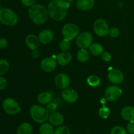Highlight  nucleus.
<instances>
[{"mask_svg": "<svg viewBox=\"0 0 134 134\" xmlns=\"http://www.w3.org/2000/svg\"><path fill=\"white\" fill-rule=\"evenodd\" d=\"M70 3L66 0H52L48 3V15L56 21H62L66 17Z\"/></svg>", "mask_w": 134, "mask_h": 134, "instance_id": "obj_1", "label": "nucleus"}, {"mask_svg": "<svg viewBox=\"0 0 134 134\" xmlns=\"http://www.w3.org/2000/svg\"><path fill=\"white\" fill-rule=\"evenodd\" d=\"M28 15L34 23L41 25L45 23L48 19V9L40 4H35L28 9Z\"/></svg>", "mask_w": 134, "mask_h": 134, "instance_id": "obj_2", "label": "nucleus"}, {"mask_svg": "<svg viewBox=\"0 0 134 134\" xmlns=\"http://www.w3.org/2000/svg\"><path fill=\"white\" fill-rule=\"evenodd\" d=\"M18 18L17 14L9 8L0 9V22L7 26H14L17 24Z\"/></svg>", "mask_w": 134, "mask_h": 134, "instance_id": "obj_3", "label": "nucleus"}, {"mask_svg": "<svg viewBox=\"0 0 134 134\" xmlns=\"http://www.w3.org/2000/svg\"><path fill=\"white\" fill-rule=\"evenodd\" d=\"M30 113L33 120L37 123H44L49 119V113L46 108L38 105H34L30 109Z\"/></svg>", "mask_w": 134, "mask_h": 134, "instance_id": "obj_4", "label": "nucleus"}, {"mask_svg": "<svg viewBox=\"0 0 134 134\" xmlns=\"http://www.w3.org/2000/svg\"><path fill=\"white\" fill-rule=\"evenodd\" d=\"M2 107L4 111L9 115H16L21 111L18 102L11 98H5L3 102Z\"/></svg>", "mask_w": 134, "mask_h": 134, "instance_id": "obj_5", "label": "nucleus"}, {"mask_svg": "<svg viewBox=\"0 0 134 134\" xmlns=\"http://www.w3.org/2000/svg\"><path fill=\"white\" fill-rule=\"evenodd\" d=\"M79 27L73 23H68L64 25L62 30V34L65 39L71 41L79 35Z\"/></svg>", "mask_w": 134, "mask_h": 134, "instance_id": "obj_6", "label": "nucleus"}, {"mask_svg": "<svg viewBox=\"0 0 134 134\" xmlns=\"http://www.w3.org/2000/svg\"><path fill=\"white\" fill-rule=\"evenodd\" d=\"M93 41V36L90 32L85 31L79 34L76 39V44L81 49H86L92 44Z\"/></svg>", "mask_w": 134, "mask_h": 134, "instance_id": "obj_7", "label": "nucleus"}, {"mask_svg": "<svg viewBox=\"0 0 134 134\" xmlns=\"http://www.w3.org/2000/svg\"><path fill=\"white\" fill-rule=\"evenodd\" d=\"M109 26L107 22L102 18H99L94 24V31L99 37L107 36L109 34Z\"/></svg>", "mask_w": 134, "mask_h": 134, "instance_id": "obj_8", "label": "nucleus"}, {"mask_svg": "<svg viewBox=\"0 0 134 134\" xmlns=\"http://www.w3.org/2000/svg\"><path fill=\"white\" fill-rule=\"evenodd\" d=\"M122 94L121 89L117 86L112 85L107 88L104 93L105 98L109 102H115L119 99Z\"/></svg>", "mask_w": 134, "mask_h": 134, "instance_id": "obj_9", "label": "nucleus"}, {"mask_svg": "<svg viewBox=\"0 0 134 134\" xmlns=\"http://www.w3.org/2000/svg\"><path fill=\"white\" fill-rule=\"evenodd\" d=\"M108 79L111 83L115 85H119L122 83L124 81V76L122 72L119 69H112L108 73Z\"/></svg>", "mask_w": 134, "mask_h": 134, "instance_id": "obj_10", "label": "nucleus"}, {"mask_svg": "<svg viewBox=\"0 0 134 134\" xmlns=\"http://www.w3.org/2000/svg\"><path fill=\"white\" fill-rule=\"evenodd\" d=\"M62 96L63 99L68 103H74L78 99L79 96L77 92L72 88H67L62 92Z\"/></svg>", "mask_w": 134, "mask_h": 134, "instance_id": "obj_11", "label": "nucleus"}, {"mask_svg": "<svg viewBox=\"0 0 134 134\" xmlns=\"http://www.w3.org/2000/svg\"><path fill=\"white\" fill-rule=\"evenodd\" d=\"M55 85L58 88L65 89L68 88L70 84V79L69 76L65 73H59L55 77Z\"/></svg>", "mask_w": 134, "mask_h": 134, "instance_id": "obj_12", "label": "nucleus"}, {"mask_svg": "<svg viewBox=\"0 0 134 134\" xmlns=\"http://www.w3.org/2000/svg\"><path fill=\"white\" fill-rule=\"evenodd\" d=\"M40 65L41 69L44 71L52 72L56 69L57 63L52 58H46L42 60Z\"/></svg>", "mask_w": 134, "mask_h": 134, "instance_id": "obj_13", "label": "nucleus"}, {"mask_svg": "<svg viewBox=\"0 0 134 134\" xmlns=\"http://www.w3.org/2000/svg\"><path fill=\"white\" fill-rule=\"evenodd\" d=\"M38 39H39V42L42 44H48L53 41L54 34L51 30H44L39 33Z\"/></svg>", "mask_w": 134, "mask_h": 134, "instance_id": "obj_14", "label": "nucleus"}, {"mask_svg": "<svg viewBox=\"0 0 134 134\" xmlns=\"http://www.w3.org/2000/svg\"><path fill=\"white\" fill-rule=\"evenodd\" d=\"M26 44L30 50L37 51L39 47V40L34 34L28 35L26 38Z\"/></svg>", "mask_w": 134, "mask_h": 134, "instance_id": "obj_15", "label": "nucleus"}, {"mask_svg": "<svg viewBox=\"0 0 134 134\" xmlns=\"http://www.w3.org/2000/svg\"><path fill=\"white\" fill-rule=\"evenodd\" d=\"M72 60V55L68 51H63L60 52L56 56V60L58 64L60 65H66Z\"/></svg>", "mask_w": 134, "mask_h": 134, "instance_id": "obj_16", "label": "nucleus"}, {"mask_svg": "<svg viewBox=\"0 0 134 134\" xmlns=\"http://www.w3.org/2000/svg\"><path fill=\"white\" fill-rule=\"evenodd\" d=\"M95 4V0H77L76 6L81 10H88L92 9Z\"/></svg>", "mask_w": 134, "mask_h": 134, "instance_id": "obj_17", "label": "nucleus"}, {"mask_svg": "<svg viewBox=\"0 0 134 134\" xmlns=\"http://www.w3.org/2000/svg\"><path fill=\"white\" fill-rule=\"evenodd\" d=\"M122 117L128 121H134V107L126 106L122 108L120 112Z\"/></svg>", "mask_w": 134, "mask_h": 134, "instance_id": "obj_18", "label": "nucleus"}, {"mask_svg": "<svg viewBox=\"0 0 134 134\" xmlns=\"http://www.w3.org/2000/svg\"><path fill=\"white\" fill-rule=\"evenodd\" d=\"M48 120L51 124L56 126H60L64 122V116L62 115V114L58 112H55L54 113L51 114Z\"/></svg>", "mask_w": 134, "mask_h": 134, "instance_id": "obj_19", "label": "nucleus"}, {"mask_svg": "<svg viewBox=\"0 0 134 134\" xmlns=\"http://www.w3.org/2000/svg\"><path fill=\"white\" fill-rule=\"evenodd\" d=\"M89 51L93 56H99L103 53L104 48L99 43H92L91 45L89 47Z\"/></svg>", "mask_w": 134, "mask_h": 134, "instance_id": "obj_20", "label": "nucleus"}, {"mask_svg": "<svg viewBox=\"0 0 134 134\" xmlns=\"http://www.w3.org/2000/svg\"><path fill=\"white\" fill-rule=\"evenodd\" d=\"M52 98V95L51 92H43L40 93L37 97L38 102L42 105H47L51 102Z\"/></svg>", "mask_w": 134, "mask_h": 134, "instance_id": "obj_21", "label": "nucleus"}, {"mask_svg": "<svg viewBox=\"0 0 134 134\" xmlns=\"http://www.w3.org/2000/svg\"><path fill=\"white\" fill-rule=\"evenodd\" d=\"M33 132V127L30 123L24 122L21 124L17 129V134H31Z\"/></svg>", "mask_w": 134, "mask_h": 134, "instance_id": "obj_22", "label": "nucleus"}, {"mask_svg": "<svg viewBox=\"0 0 134 134\" xmlns=\"http://www.w3.org/2000/svg\"><path fill=\"white\" fill-rule=\"evenodd\" d=\"M40 134H53L54 132V127L51 123H43L39 128Z\"/></svg>", "mask_w": 134, "mask_h": 134, "instance_id": "obj_23", "label": "nucleus"}, {"mask_svg": "<svg viewBox=\"0 0 134 134\" xmlns=\"http://www.w3.org/2000/svg\"><path fill=\"white\" fill-rule=\"evenodd\" d=\"M77 58L78 60L81 62H86L88 60L89 58H90V55H89L88 51H86V49H82L80 50L78 52L77 55Z\"/></svg>", "mask_w": 134, "mask_h": 134, "instance_id": "obj_24", "label": "nucleus"}, {"mask_svg": "<svg viewBox=\"0 0 134 134\" xmlns=\"http://www.w3.org/2000/svg\"><path fill=\"white\" fill-rule=\"evenodd\" d=\"M86 81H87L88 85H90L92 87H96V86H99L101 82L99 77L96 75H94L89 76L87 78Z\"/></svg>", "mask_w": 134, "mask_h": 134, "instance_id": "obj_25", "label": "nucleus"}, {"mask_svg": "<svg viewBox=\"0 0 134 134\" xmlns=\"http://www.w3.org/2000/svg\"><path fill=\"white\" fill-rule=\"evenodd\" d=\"M9 69V64L7 60L0 59V76L5 75Z\"/></svg>", "mask_w": 134, "mask_h": 134, "instance_id": "obj_26", "label": "nucleus"}, {"mask_svg": "<svg viewBox=\"0 0 134 134\" xmlns=\"http://www.w3.org/2000/svg\"><path fill=\"white\" fill-rule=\"evenodd\" d=\"M103 106L99 109V115L102 119H105L108 118V116L110 115V109L107 107L105 105V103H103Z\"/></svg>", "mask_w": 134, "mask_h": 134, "instance_id": "obj_27", "label": "nucleus"}, {"mask_svg": "<svg viewBox=\"0 0 134 134\" xmlns=\"http://www.w3.org/2000/svg\"><path fill=\"white\" fill-rule=\"evenodd\" d=\"M70 46L71 43L69 40L65 38H64V39H62L59 43V47L62 51H68L70 48Z\"/></svg>", "mask_w": 134, "mask_h": 134, "instance_id": "obj_28", "label": "nucleus"}, {"mask_svg": "<svg viewBox=\"0 0 134 134\" xmlns=\"http://www.w3.org/2000/svg\"><path fill=\"white\" fill-rule=\"evenodd\" d=\"M127 133L126 130L120 126L113 127L111 131V134H127Z\"/></svg>", "mask_w": 134, "mask_h": 134, "instance_id": "obj_29", "label": "nucleus"}, {"mask_svg": "<svg viewBox=\"0 0 134 134\" xmlns=\"http://www.w3.org/2000/svg\"><path fill=\"white\" fill-rule=\"evenodd\" d=\"M53 134H71L70 130L67 126H60L56 130L54 131Z\"/></svg>", "mask_w": 134, "mask_h": 134, "instance_id": "obj_30", "label": "nucleus"}, {"mask_svg": "<svg viewBox=\"0 0 134 134\" xmlns=\"http://www.w3.org/2000/svg\"><path fill=\"white\" fill-rule=\"evenodd\" d=\"M56 109H57V105L56 103H52V102H50L49 103H48L47 107H46V109L47 110L49 114H52L56 112Z\"/></svg>", "mask_w": 134, "mask_h": 134, "instance_id": "obj_31", "label": "nucleus"}, {"mask_svg": "<svg viewBox=\"0 0 134 134\" xmlns=\"http://www.w3.org/2000/svg\"><path fill=\"white\" fill-rule=\"evenodd\" d=\"M120 34V31L117 27H111L109 30V34L108 35H109L111 37L115 38L117 37Z\"/></svg>", "mask_w": 134, "mask_h": 134, "instance_id": "obj_32", "label": "nucleus"}, {"mask_svg": "<svg viewBox=\"0 0 134 134\" xmlns=\"http://www.w3.org/2000/svg\"><path fill=\"white\" fill-rule=\"evenodd\" d=\"M22 5L27 7H30L33 6L36 3V0H21Z\"/></svg>", "mask_w": 134, "mask_h": 134, "instance_id": "obj_33", "label": "nucleus"}, {"mask_svg": "<svg viewBox=\"0 0 134 134\" xmlns=\"http://www.w3.org/2000/svg\"><path fill=\"white\" fill-rule=\"evenodd\" d=\"M126 130L130 134H134V121H130L127 125Z\"/></svg>", "mask_w": 134, "mask_h": 134, "instance_id": "obj_34", "label": "nucleus"}, {"mask_svg": "<svg viewBox=\"0 0 134 134\" xmlns=\"http://www.w3.org/2000/svg\"><path fill=\"white\" fill-rule=\"evenodd\" d=\"M101 56H102V59L104 62H109L111 59V54L108 52H103Z\"/></svg>", "mask_w": 134, "mask_h": 134, "instance_id": "obj_35", "label": "nucleus"}, {"mask_svg": "<svg viewBox=\"0 0 134 134\" xmlns=\"http://www.w3.org/2000/svg\"><path fill=\"white\" fill-rule=\"evenodd\" d=\"M7 86V81L3 77L0 76V90H3Z\"/></svg>", "mask_w": 134, "mask_h": 134, "instance_id": "obj_36", "label": "nucleus"}, {"mask_svg": "<svg viewBox=\"0 0 134 134\" xmlns=\"http://www.w3.org/2000/svg\"><path fill=\"white\" fill-rule=\"evenodd\" d=\"M8 45V42L5 38L0 39V48H5Z\"/></svg>", "mask_w": 134, "mask_h": 134, "instance_id": "obj_37", "label": "nucleus"}, {"mask_svg": "<svg viewBox=\"0 0 134 134\" xmlns=\"http://www.w3.org/2000/svg\"><path fill=\"white\" fill-rule=\"evenodd\" d=\"M67 1H68V2L69 3H72L73 2V1H74V0H66Z\"/></svg>", "mask_w": 134, "mask_h": 134, "instance_id": "obj_38", "label": "nucleus"}, {"mask_svg": "<svg viewBox=\"0 0 134 134\" xmlns=\"http://www.w3.org/2000/svg\"><path fill=\"white\" fill-rule=\"evenodd\" d=\"M1 3H0V9H1Z\"/></svg>", "mask_w": 134, "mask_h": 134, "instance_id": "obj_39", "label": "nucleus"}, {"mask_svg": "<svg viewBox=\"0 0 134 134\" xmlns=\"http://www.w3.org/2000/svg\"><path fill=\"white\" fill-rule=\"evenodd\" d=\"M133 61H134V56H133Z\"/></svg>", "mask_w": 134, "mask_h": 134, "instance_id": "obj_40", "label": "nucleus"}, {"mask_svg": "<svg viewBox=\"0 0 134 134\" xmlns=\"http://www.w3.org/2000/svg\"><path fill=\"white\" fill-rule=\"evenodd\" d=\"M86 134H88V133H86Z\"/></svg>", "mask_w": 134, "mask_h": 134, "instance_id": "obj_41", "label": "nucleus"}]
</instances>
